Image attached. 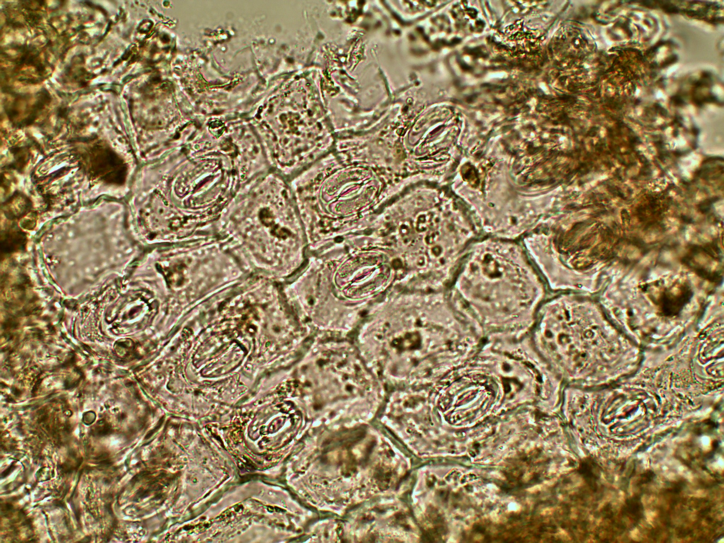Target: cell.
Returning <instances> with one entry per match:
<instances>
[{"label":"cell","instance_id":"1","mask_svg":"<svg viewBox=\"0 0 724 543\" xmlns=\"http://www.w3.org/2000/svg\"><path fill=\"white\" fill-rule=\"evenodd\" d=\"M447 295L484 341L528 336L549 297L529 269L493 256L472 262Z\"/></svg>","mask_w":724,"mask_h":543},{"label":"cell","instance_id":"2","mask_svg":"<svg viewBox=\"0 0 724 543\" xmlns=\"http://www.w3.org/2000/svg\"><path fill=\"white\" fill-rule=\"evenodd\" d=\"M284 198L277 175L265 173L250 181L221 211L214 224L215 236L228 252L272 256L288 235Z\"/></svg>","mask_w":724,"mask_h":543}]
</instances>
